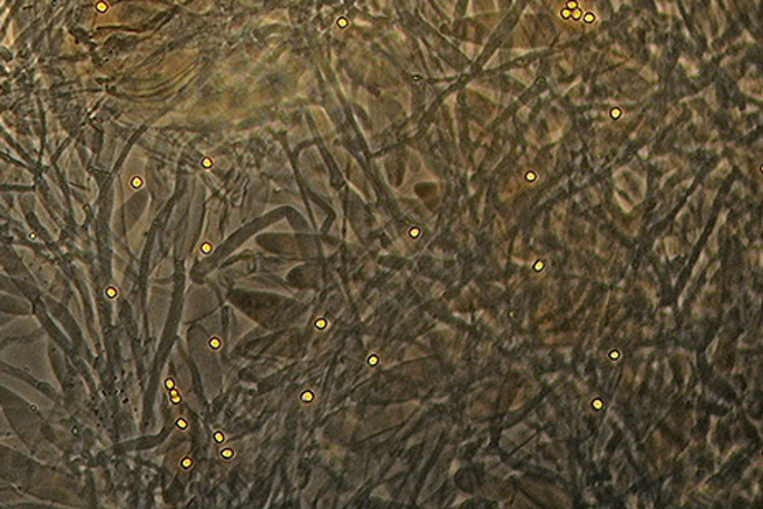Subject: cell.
Instances as JSON below:
<instances>
[{
    "mask_svg": "<svg viewBox=\"0 0 763 509\" xmlns=\"http://www.w3.org/2000/svg\"><path fill=\"white\" fill-rule=\"evenodd\" d=\"M106 295H108V297L115 298L116 295H118V291H116L115 287L106 288Z\"/></svg>",
    "mask_w": 763,
    "mask_h": 509,
    "instance_id": "1",
    "label": "cell"
},
{
    "mask_svg": "<svg viewBox=\"0 0 763 509\" xmlns=\"http://www.w3.org/2000/svg\"><path fill=\"white\" fill-rule=\"evenodd\" d=\"M133 187H134V188H140V187H143V180H140V178H134V180H133Z\"/></svg>",
    "mask_w": 763,
    "mask_h": 509,
    "instance_id": "2",
    "label": "cell"
},
{
    "mask_svg": "<svg viewBox=\"0 0 763 509\" xmlns=\"http://www.w3.org/2000/svg\"><path fill=\"white\" fill-rule=\"evenodd\" d=\"M98 10L99 12H106V10H108V6H106V3L101 0V2L98 3Z\"/></svg>",
    "mask_w": 763,
    "mask_h": 509,
    "instance_id": "3",
    "label": "cell"
},
{
    "mask_svg": "<svg viewBox=\"0 0 763 509\" xmlns=\"http://www.w3.org/2000/svg\"><path fill=\"white\" fill-rule=\"evenodd\" d=\"M302 399H304V401H312V399H314V394H311V392H305V394L302 395Z\"/></svg>",
    "mask_w": 763,
    "mask_h": 509,
    "instance_id": "4",
    "label": "cell"
},
{
    "mask_svg": "<svg viewBox=\"0 0 763 509\" xmlns=\"http://www.w3.org/2000/svg\"><path fill=\"white\" fill-rule=\"evenodd\" d=\"M209 249H212V247H209V244H205V246H203V253L209 254Z\"/></svg>",
    "mask_w": 763,
    "mask_h": 509,
    "instance_id": "5",
    "label": "cell"
},
{
    "mask_svg": "<svg viewBox=\"0 0 763 509\" xmlns=\"http://www.w3.org/2000/svg\"><path fill=\"white\" fill-rule=\"evenodd\" d=\"M215 439L218 440V442H222V440L225 439V437H223V433H216Z\"/></svg>",
    "mask_w": 763,
    "mask_h": 509,
    "instance_id": "6",
    "label": "cell"
},
{
    "mask_svg": "<svg viewBox=\"0 0 763 509\" xmlns=\"http://www.w3.org/2000/svg\"><path fill=\"white\" fill-rule=\"evenodd\" d=\"M167 388H168V390H172V388H174V381L168 380L167 381Z\"/></svg>",
    "mask_w": 763,
    "mask_h": 509,
    "instance_id": "7",
    "label": "cell"
},
{
    "mask_svg": "<svg viewBox=\"0 0 763 509\" xmlns=\"http://www.w3.org/2000/svg\"><path fill=\"white\" fill-rule=\"evenodd\" d=\"M178 428L185 429L187 424H185V421H178Z\"/></svg>",
    "mask_w": 763,
    "mask_h": 509,
    "instance_id": "8",
    "label": "cell"
}]
</instances>
